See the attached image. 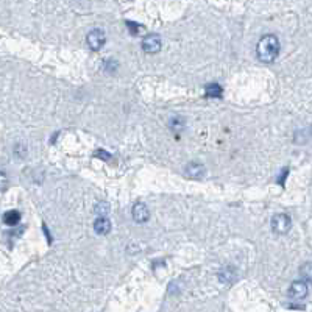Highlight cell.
<instances>
[{
    "label": "cell",
    "mask_w": 312,
    "mask_h": 312,
    "mask_svg": "<svg viewBox=\"0 0 312 312\" xmlns=\"http://www.w3.org/2000/svg\"><path fill=\"white\" fill-rule=\"evenodd\" d=\"M279 53V39L275 35H264L258 47H256V55L262 62H273Z\"/></svg>",
    "instance_id": "cell-1"
},
{
    "label": "cell",
    "mask_w": 312,
    "mask_h": 312,
    "mask_svg": "<svg viewBox=\"0 0 312 312\" xmlns=\"http://www.w3.org/2000/svg\"><path fill=\"white\" fill-rule=\"evenodd\" d=\"M292 227V220L287 214H276L271 219V229L276 234H286Z\"/></svg>",
    "instance_id": "cell-2"
},
{
    "label": "cell",
    "mask_w": 312,
    "mask_h": 312,
    "mask_svg": "<svg viewBox=\"0 0 312 312\" xmlns=\"http://www.w3.org/2000/svg\"><path fill=\"white\" fill-rule=\"evenodd\" d=\"M86 42H87V45H89L91 50L97 52V50L102 49L103 45H105V42H106V35L103 33V30L95 28V30L89 31V35H87V38H86Z\"/></svg>",
    "instance_id": "cell-3"
},
{
    "label": "cell",
    "mask_w": 312,
    "mask_h": 312,
    "mask_svg": "<svg viewBox=\"0 0 312 312\" xmlns=\"http://www.w3.org/2000/svg\"><path fill=\"white\" fill-rule=\"evenodd\" d=\"M141 47L146 53H150V55L158 53L161 50V38H159V35H156V33H150L142 39Z\"/></svg>",
    "instance_id": "cell-4"
},
{
    "label": "cell",
    "mask_w": 312,
    "mask_h": 312,
    "mask_svg": "<svg viewBox=\"0 0 312 312\" xmlns=\"http://www.w3.org/2000/svg\"><path fill=\"white\" fill-rule=\"evenodd\" d=\"M308 295L306 281H293L289 287V297L293 300H303Z\"/></svg>",
    "instance_id": "cell-5"
},
{
    "label": "cell",
    "mask_w": 312,
    "mask_h": 312,
    "mask_svg": "<svg viewBox=\"0 0 312 312\" xmlns=\"http://www.w3.org/2000/svg\"><path fill=\"white\" fill-rule=\"evenodd\" d=\"M150 217V211H148V208L147 205H144V203H136L133 206V219L138 222V223H144V222H147Z\"/></svg>",
    "instance_id": "cell-6"
},
{
    "label": "cell",
    "mask_w": 312,
    "mask_h": 312,
    "mask_svg": "<svg viewBox=\"0 0 312 312\" xmlns=\"http://www.w3.org/2000/svg\"><path fill=\"white\" fill-rule=\"evenodd\" d=\"M94 229H95V233L102 234V236H105V234L109 233V231H111V222L106 219V215L99 217L97 220L94 222Z\"/></svg>",
    "instance_id": "cell-7"
},
{
    "label": "cell",
    "mask_w": 312,
    "mask_h": 312,
    "mask_svg": "<svg viewBox=\"0 0 312 312\" xmlns=\"http://www.w3.org/2000/svg\"><path fill=\"white\" fill-rule=\"evenodd\" d=\"M186 172L192 178H202L203 173H205V167L198 163H189L187 167H186Z\"/></svg>",
    "instance_id": "cell-8"
},
{
    "label": "cell",
    "mask_w": 312,
    "mask_h": 312,
    "mask_svg": "<svg viewBox=\"0 0 312 312\" xmlns=\"http://www.w3.org/2000/svg\"><path fill=\"white\" fill-rule=\"evenodd\" d=\"M19 220H21V214L18 211H8L3 215V222L6 223V225H10V227L18 225Z\"/></svg>",
    "instance_id": "cell-9"
},
{
    "label": "cell",
    "mask_w": 312,
    "mask_h": 312,
    "mask_svg": "<svg viewBox=\"0 0 312 312\" xmlns=\"http://www.w3.org/2000/svg\"><path fill=\"white\" fill-rule=\"evenodd\" d=\"M206 95L208 97H214V99H219L222 97V86L217 83H211L206 86Z\"/></svg>",
    "instance_id": "cell-10"
},
{
    "label": "cell",
    "mask_w": 312,
    "mask_h": 312,
    "mask_svg": "<svg viewBox=\"0 0 312 312\" xmlns=\"http://www.w3.org/2000/svg\"><path fill=\"white\" fill-rule=\"evenodd\" d=\"M300 273L305 281H312V262L303 264V267L300 269Z\"/></svg>",
    "instance_id": "cell-11"
},
{
    "label": "cell",
    "mask_w": 312,
    "mask_h": 312,
    "mask_svg": "<svg viewBox=\"0 0 312 312\" xmlns=\"http://www.w3.org/2000/svg\"><path fill=\"white\" fill-rule=\"evenodd\" d=\"M109 211V206L105 203V202H100L97 206H95V212H97L99 217H103V215H106Z\"/></svg>",
    "instance_id": "cell-12"
},
{
    "label": "cell",
    "mask_w": 312,
    "mask_h": 312,
    "mask_svg": "<svg viewBox=\"0 0 312 312\" xmlns=\"http://www.w3.org/2000/svg\"><path fill=\"white\" fill-rule=\"evenodd\" d=\"M8 186V178L3 172H0V190H5Z\"/></svg>",
    "instance_id": "cell-13"
},
{
    "label": "cell",
    "mask_w": 312,
    "mask_h": 312,
    "mask_svg": "<svg viewBox=\"0 0 312 312\" xmlns=\"http://www.w3.org/2000/svg\"><path fill=\"white\" fill-rule=\"evenodd\" d=\"M126 25H130V30H131V33H138V31H139V28H138V25H136V23H133V22H130V21H128L126 22Z\"/></svg>",
    "instance_id": "cell-14"
},
{
    "label": "cell",
    "mask_w": 312,
    "mask_h": 312,
    "mask_svg": "<svg viewBox=\"0 0 312 312\" xmlns=\"http://www.w3.org/2000/svg\"><path fill=\"white\" fill-rule=\"evenodd\" d=\"M289 309H305V306H289Z\"/></svg>",
    "instance_id": "cell-15"
}]
</instances>
